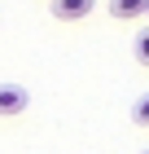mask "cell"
Returning <instances> with one entry per match:
<instances>
[{"instance_id": "3957f363", "label": "cell", "mask_w": 149, "mask_h": 154, "mask_svg": "<svg viewBox=\"0 0 149 154\" xmlns=\"http://www.w3.org/2000/svg\"><path fill=\"white\" fill-rule=\"evenodd\" d=\"M149 0H110V18L114 22H136V18H145Z\"/></svg>"}, {"instance_id": "52a82bcc", "label": "cell", "mask_w": 149, "mask_h": 154, "mask_svg": "<svg viewBox=\"0 0 149 154\" xmlns=\"http://www.w3.org/2000/svg\"><path fill=\"white\" fill-rule=\"evenodd\" d=\"M140 154H149V150H140Z\"/></svg>"}, {"instance_id": "5b68a950", "label": "cell", "mask_w": 149, "mask_h": 154, "mask_svg": "<svg viewBox=\"0 0 149 154\" xmlns=\"http://www.w3.org/2000/svg\"><path fill=\"white\" fill-rule=\"evenodd\" d=\"M132 123H136V128H149V93L136 97V106H132Z\"/></svg>"}, {"instance_id": "6da1fadb", "label": "cell", "mask_w": 149, "mask_h": 154, "mask_svg": "<svg viewBox=\"0 0 149 154\" xmlns=\"http://www.w3.org/2000/svg\"><path fill=\"white\" fill-rule=\"evenodd\" d=\"M26 101H31V97H26L22 84H0V115H4V119H9V115H22Z\"/></svg>"}, {"instance_id": "7a4b0ae2", "label": "cell", "mask_w": 149, "mask_h": 154, "mask_svg": "<svg viewBox=\"0 0 149 154\" xmlns=\"http://www.w3.org/2000/svg\"><path fill=\"white\" fill-rule=\"evenodd\" d=\"M92 5H97V0H53L48 13L61 18V22H79V18H88V13H92Z\"/></svg>"}, {"instance_id": "8992f818", "label": "cell", "mask_w": 149, "mask_h": 154, "mask_svg": "<svg viewBox=\"0 0 149 154\" xmlns=\"http://www.w3.org/2000/svg\"><path fill=\"white\" fill-rule=\"evenodd\" d=\"M145 18H149V9H145Z\"/></svg>"}, {"instance_id": "277c9868", "label": "cell", "mask_w": 149, "mask_h": 154, "mask_svg": "<svg viewBox=\"0 0 149 154\" xmlns=\"http://www.w3.org/2000/svg\"><path fill=\"white\" fill-rule=\"evenodd\" d=\"M132 57H136L140 66H149V26H140L136 35H132Z\"/></svg>"}]
</instances>
